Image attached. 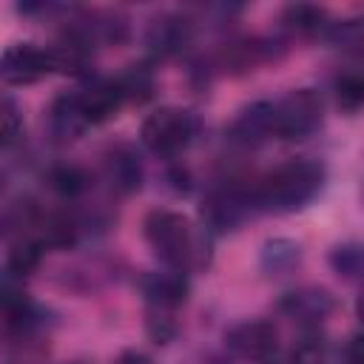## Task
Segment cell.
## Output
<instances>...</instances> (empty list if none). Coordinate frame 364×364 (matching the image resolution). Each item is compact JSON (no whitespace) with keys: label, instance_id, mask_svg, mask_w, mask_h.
Instances as JSON below:
<instances>
[{"label":"cell","instance_id":"1","mask_svg":"<svg viewBox=\"0 0 364 364\" xmlns=\"http://www.w3.org/2000/svg\"><path fill=\"white\" fill-rule=\"evenodd\" d=\"M324 182V171L318 162L310 159H293L270 171L259 188H256V202H262L270 210H296L307 205Z\"/></svg>","mask_w":364,"mask_h":364},{"label":"cell","instance_id":"2","mask_svg":"<svg viewBox=\"0 0 364 364\" xmlns=\"http://www.w3.org/2000/svg\"><path fill=\"white\" fill-rule=\"evenodd\" d=\"M145 239L168 264H185L193 250V228L179 210H151L145 216Z\"/></svg>","mask_w":364,"mask_h":364},{"label":"cell","instance_id":"3","mask_svg":"<svg viewBox=\"0 0 364 364\" xmlns=\"http://www.w3.org/2000/svg\"><path fill=\"white\" fill-rule=\"evenodd\" d=\"M324 102L313 88L290 91L284 100L273 102V136L279 139H304L321 125Z\"/></svg>","mask_w":364,"mask_h":364},{"label":"cell","instance_id":"4","mask_svg":"<svg viewBox=\"0 0 364 364\" xmlns=\"http://www.w3.org/2000/svg\"><path fill=\"white\" fill-rule=\"evenodd\" d=\"M193 117L182 108H159L142 122V142L159 156L182 151L193 136Z\"/></svg>","mask_w":364,"mask_h":364},{"label":"cell","instance_id":"5","mask_svg":"<svg viewBox=\"0 0 364 364\" xmlns=\"http://www.w3.org/2000/svg\"><path fill=\"white\" fill-rule=\"evenodd\" d=\"M51 71H54L51 48H40L34 43H17L0 54V80L9 85H31Z\"/></svg>","mask_w":364,"mask_h":364},{"label":"cell","instance_id":"6","mask_svg":"<svg viewBox=\"0 0 364 364\" xmlns=\"http://www.w3.org/2000/svg\"><path fill=\"white\" fill-rule=\"evenodd\" d=\"M279 333L270 321H245L228 333V347L250 361H267L276 353Z\"/></svg>","mask_w":364,"mask_h":364},{"label":"cell","instance_id":"7","mask_svg":"<svg viewBox=\"0 0 364 364\" xmlns=\"http://www.w3.org/2000/svg\"><path fill=\"white\" fill-rule=\"evenodd\" d=\"M74 100H77V108H80L85 125H100L119 111L122 91H119L117 80H97L88 88H82Z\"/></svg>","mask_w":364,"mask_h":364},{"label":"cell","instance_id":"8","mask_svg":"<svg viewBox=\"0 0 364 364\" xmlns=\"http://www.w3.org/2000/svg\"><path fill=\"white\" fill-rule=\"evenodd\" d=\"M193 37V26L179 14H162L148 26V46L159 57L179 54Z\"/></svg>","mask_w":364,"mask_h":364},{"label":"cell","instance_id":"9","mask_svg":"<svg viewBox=\"0 0 364 364\" xmlns=\"http://www.w3.org/2000/svg\"><path fill=\"white\" fill-rule=\"evenodd\" d=\"M273 136V102H256L245 108L230 125V139L239 145H259Z\"/></svg>","mask_w":364,"mask_h":364},{"label":"cell","instance_id":"10","mask_svg":"<svg viewBox=\"0 0 364 364\" xmlns=\"http://www.w3.org/2000/svg\"><path fill=\"white\" fill-rule=\"evenodd\" d=\"M142 290H145V296H148V301L154 304V307H159V310H173V307H179L182 301H185V296H188V282H185V276L182 273H151V276H145V282H142Z\"/></svg>","mask_w":364,"mask_h":364},{"label":"cell","instance_id":"11","mask_svg":"<svg viewBox=\"0 0 364 364\" xmlns=\"http://www.w3.org/2000/svg\"><path fill=\"white\" fill-rule=\"evenodd\" d=\"M105 173H108L111 185L119 193H131L142 182V165H139L136 154L131 148H125V145L108 151V156H105Z\"/></svg>","mask_w":364,"mask_h":364},{"label":"cell","instance_id":"12","mask_svg":"<svg viewBox=\"0 0 364 364\" xmlns=\"http://www.w3.org/2000/svg\"><path fill=\"white\" fill-rule=\"evenodd\" d=\"M282 310L299 321H321L333 310V299L324 290H299L282 299Z\"/></svg>","mask_w":364,"mask_h":364},{"label":"cell","instance_id":"13","mask_svg":"<svg viewBox=\"0 0 364 364\" xmlns=\"http://www.w3.org/2000/svg\"><path fill=\"white\" fill-rule=\"evenodd\" d=\"M48 119H51V131H54L57 139H77L88 128L74 97H60L51 105V117Z\"/></svg>","mask_w":364,"mask_h":364},{"label":"cell","instance_id":"14","mask_svg":"<svg viewBox=\"0 0 364 364\" xmlns=\"http://www.w3.org/2000/svg\"><path fill=\"white\" fill-rule=\"evenodd\" d=\"M117 85H119V91H122V100H136V102H142V100H148L151 91H154V77H151V71H148L145 65H131V68L117 80Z\"/></svg>","mask_w":364,"mask_h":364},{"label":"cell","instance_id":"15","mask_svg":"<svg viewBox=\"0 0 364 364\" xmlns=\"http://www.w3.org/2000/svg\"><path fill=\"white\" fill-rule=\"evenodd\" d=\"M48 185L63 196H77L88 188V176L77 165H60L48 173Z\"/></svg>","mask_w":364,"mask_h":364},{"label":"cell","instance_id":"16","mask_svg":"<svg viewBox=\"0 0 364 364\" xmlns=\"http://www.w3.org/2000/svg\"><path fill=\"white\" fill-rule=\"evenodd\" d=\"M284 20H287L290 28H296L301 34H313V31H321L324 28V11L318 6H307V3L290 6L284 11Z\"/></svg>","mask_w":364,"mask_h":364},{"label":"cell","instance_id":"17","mask_svg":"<svg viewBox=\"0 0 364 364\" xmlns=\"http://www.w3.org/2000/svg\"><path fill=\"white\" fill-rule=\"evenodd\" d=\"M336 100L347 114H355L364 102V80L358 74H341L336 80Z\"/></svg>","mask_w":364,"mask_h":364},{"label":"cell","instance_id":"18","mask_svg":"<svg viewBox=\"0 0 364 364\" xmlns=\"http://www.w3.org/2000/svg\"><path fill=\"white\" fill-rule=\"evenodd\" d=\"M324 355H327V344L321 336L316 333H307L304 338H299L287 355V364H324Z\"/></svg>","mask_w":364,"mask_h":364},{"label":"cell","instance_id":"19","mask_svg":"<svg viewBox=\"0 0 364 364\" xmlns=\"http://www.w3.org/2000/svg\"><path fill=\"white\" fill-rule=\"evenodd\" d=\"M23 128V117H20V108L14 105V100L9 97H0V145H9L17 139Z\"/></svg>","mask_w":364,"mask_h":364},{"label":"cell","instance_id":"20","mask_svg":"<svg viewBox=\"0 0 364 364\" xmlns=\"http://www.w3.org/2000/svg\"><path fill=\"white\" fill-rule=\"evenodd\" d=\"M37 259H40V245H34V242H26V245H17L14 250H11V273H28L34 264H37Z\"/></svg>","mask_w":364,"mask_h":364},{"label":"cell","instance_id":"21","mask_svg":"<svg viewBox=\"0 0 364 364\" xmlns=\"http://www.w3.org/2000/svg\"><path fill=\"white\" fill-rule=\"evenodd\" d=\"M333 264H336L338 273H347V276L358 273V250H353V247H338V250L333 253Z\"/></svg>","mask_w":364,"mask_h":364},{"label":"cell","instance_id":"22","mask_svg":"<svg viewBox=\"0 0 364 364\" xmlns=\"http://www.w3.org/2000/svg\"><path fill=\"white\" fill-rule=\"evenodd\" d=\"M117 364H151V358L145 353H136V350H128L117 358Z\"/></svg>","mask_w":364,"mask_h":364}]
</instances>
